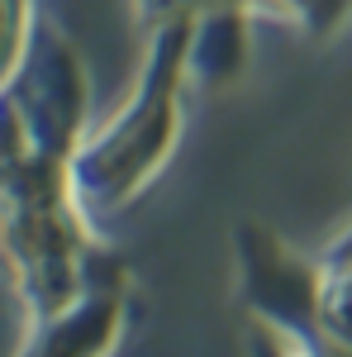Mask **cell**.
<instances>
[{
	"label": "cell",
	"mask_w": 352,
	"mask_h": 357,
	"mask_svg": "<svg viewBox=\"0 0 352 357\" xmlns=\"http://www.w3.org/2000/svg\"><path fill=\"white\" fill-rule=\"evenodd\" d=\"M186 43H190V15L167 20L153 38V53L143 62L138 91L129 110L114 114L95 138H86L72 153V191L82 210H114L167 162L176 143V96L186 82Z\"/></svg>",
	"instance_id": "cell-1"
},
{
	"label": "cell",
	"mask_w": 352,
	"mask_h": 357,
	"mask_svg": "<svg viewBox=\"0 0 352 357\" xmlns=\"http://www.w3.org/2000/svg\"><path fill=\"white\" fill-rule=\"evenodd\" d=\"M24 29H29V0H5V82L29 53Z\"/></svg>",
	"instance_id": "cell-8"
},
{
	"label": "cell",
	"mask_w": 352,
	"mask_h": 357,
	"mask_svg": "<svg viewBox=\"0 0 352 357\" xmlns=\"http://www.w3.org/2000/svg\"><path fill=\"white\" fill-rule=\"evenodd\" d=\"M247 353L252 357H314L309 348H300L291 333L271 329L262 319H247Z\"/></svg>",
	"instance_id": "cell-7"
},
{
	"label": "cell",
	"mask_w": 352,
	"mask_h": 357,
	"mask_svg": "<svg viewBox=\"0 0 352 357\" xmlns=\"http://www.w3.org/2000/svg\"><path fill=\"white\" fill-rule=\"evenodd\" d=\"M328 257H352V234L343 238V243H333V252H328Z\"/></svg>",
	"instance_id": "cell-9"
},
{
	"label": "cell",
	"mask_w": 352,
	"mask_h": 357,
	"mask_svg": "<svg viewBox=\"0 0 352 357\" xmlns=\"http://www.w3.org/2000/svg\"><path fill=\"white\" fill-rule=\"evenodd\" d=\"M119 276L114 281H95L77 305H67L62 314L33 319V338H29L24 357H109L114 338H119V319H124V296H119Z\"/></svg>",
	"instance_id": "cell-4"
},
{
	"label": "cell",
	"mask_w": 352,
	"mask_h": 357,
	"mask_svg": "<svg viewBox=\"0 0 352 357\" xmlns=\"http://www.w3.org/2000/svg\"><path fill=\"white\" fill-rule=\"evenodd\" d=\"M15 105L10 110L24 119V134L33 148H48L72 158L77 148V129H82V110H86V77L77 67L72 48L57 33H33V48L24 53V62L15 67Z\"/></svg>",
	"instance_id": "cell-3"
},
{
	"label": "cell",
	"mask_w": 352,
	"mask_h": 357,
	"mask_svg": "<svg viewBox=\"0 0 352 357\" xmlns=\"http://www.w3.org/2000/svg\"><path fill=\"white\" fill-rule=\"evenodd\" d=\"M243 48H247L243 15L229 0L210 5L205 15L195 10L190 15V43H186V77H195L200 86L229 82L243 67Z\"/></svg>",
	"instance_id": "cell-5"
},
{
	"label": "cell",
	"mask_w": 352,
	"mask_h": 357,
	"mask_svg": "<svg viewBox=\"0 0 352 357\" xmlns=\"http://www.w3.org/2000/svg\"><path fill=\"white\" fill-rule=\"evenodd\" d=\"M238 262H243V301L247 314L271 329L291 333L300 348L324 357L333 343L319 324V272L291 257V248L262 224H243L238 234Z\"/></svg>",
	"instance_id": "cell-2"
},
{
	"label": "cell",
	"mask_w": 352,
	"mask_h": 357,
	"mask_svg": "<svg viewBox=\"0 0 352 357\" xmlns=\"http://www.w3.org/2000/svg\"><path fill=\"white\" fill-rule=\"evenodd\" d=\"M319 324L333 343L352 348V257H324L319 267Z\"/></svg>",
	"instance_id": "cell-6"
}]
</instances>
